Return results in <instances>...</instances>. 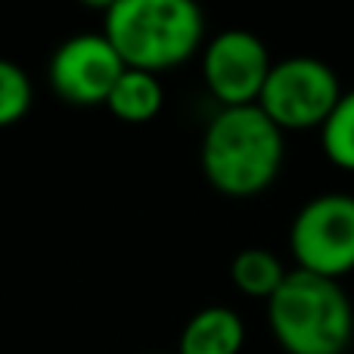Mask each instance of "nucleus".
<instances>
[{
    "mask_svg": "<svg viewBox=\"0 0 354 354\" xmlns=\"http://www.w3.org/2000/svg\"><path fill=\"white\" fill-rule=\"evenodd\" d=\"M199 162L205 180L218 193L249 199L280 177L286 162V134L258 103L218 109L202 134Z\"/></svg>",
    "mask_w": 354,
    "mask_h": 354,
    "instance_id": "1",
    "label": "nucleus"
},
{
    "mask_svg": "<svg viewBox=\"0 0 354 354\" xmlns=\"http://www.w3.org/2000/svg\"><path fill=\"white\" fill-rule=\"evenodd\" d=\"M103 35L128 68L159 75L202 50L205 16L189 0H115L106 6Z\"/></svg>",
    "mask_w": 354,
    "mask_h": 354,
    "instance_id": "2",
    "label": "nucleus"
},
{
    "mask_svg": "<svg viewBox=\"0 0 354 354\" xmlns=\"http://www.w3.org/2000/svg\"><path fill=\"white\" fill-rule=\"evenodd\" d=\"M268 326L286 354H345L354 342V305L339 280L292 268L268 299Z\"/></svg>",
    "mask_w": 354,
    "mask_h": 354,
    "instance_id": "3",
    "label": "nucleus"
},
{
    "mask_svg": "<svg viewBox=\"0 0 354 354\" xmlns=\"http://www.w3.org/2000/svg\"><path fill=\"white\" fill-rule=\"evenodd\" d=\"M342 93L345 87L333 66L314 56H289L274 62L258 106L283 134H301L324 128Z\"/></svg>",
    "mask_w": 354,
    "mask_h": 354,
    "instance_id": "4",
    "label": "nucleus"
},
{
    "mask_svg": "<svg viewBox=\"0 0 354 354\" xmlns=\"http://www.w3.org/2000/svg\"><path fill=\"white\" fill-rule=\"evenodd\" d=\"M295 268L342 283L354 274V193L330 189L295 212L289 224Z\"/></svg>",
    "mask_w": 354,
    "mask_h": 354,
    "instance_id": "5",
    "label": "nucleus"
},
{
    "mask_svg": "<svg viewBox=\"0 0 354 354\" xmlns=\"http://www.w3.org/2000/svg\"><path fill=\"white\" fill-rule=\"evenodd\" d=\"M270 68L264 41L245 28H227L202 47V81L221 109L255 106Z\"/></svg>",
    "mask_w": 354,
    "mask_h": 354,
    "instance_id": "6",
    "label": "nucleus"
},
{
    "mask_svg": "<svg viewBox=\"0 0 354 354\" xmlns=\"http://www.w3.org/2000/svg\"><path fill=\"white\" fill-rule=\"evenodd\" d=\"M124 62L100 31L75 35L53 50L47 78L53 93L72 106H106L115 81L124 75Z\"/></svg>",
    "mask_w": 354,
    "mask_h": 354,
    "instance_id": "7",
    "label": "nucleus"
},
{
    "mask_svg": "<svg viewBox=\"0 0 354 354\" xmlns=\"http://www.w3.org/2000/svg\"><path fill=\"white\" fill-rule=\"evenodd\" d=\"M245 345V324L233 308L208 305L183 324L177 354H239Z\"/></svg>",
    "mask_w": 354,
    "mask_h": 354,
    "instance_id": "8",
    "label": "nucleus"
},
{
    "mask_svg": "<svg viewBox=\"0 0 354 354\" xmlns=\"http://www.w3.org/2000/svg\"><path fill=\"white\" fill-rule=\"evenodd\" d=\"M165 106V87H162L159 75L140 72V68H124V75L115 81L106 109L115 118L128 124H143L153 122Z\"/></svg>",
    "mask_w": 354,
    "mask_h": 354,
    "instance_id": "9",
    "label": "nucleus"
},
{
    "mask_svg": "<svg viewBox=\"0 0 354 354\" xmlns=\"http://www.w3.org/2000/svg\"><path fill=\"white\" fill-rule=\"evenodd\" d=\"M286 264L277 252L264 249V245H249V249L236 252L230 261V280L249 299L268 301L286 280Z\"/></svg>",
    "mask_w": 354,
    "mask_h": 354,
    "instance_id": "10",
    "label": "nucleus"
},
{
    "mask_svg": "<svg viewBox=\"0 0 354 354\" xmlns=\"http://www.w3.org/2000/svg\"><path fill=\"white\" fill-rule=\"evenodd\" d=\"M320 149L342 171H354V87L342 93L339 106L320 128Z\"/></svg>",
    "mask_w": 354,
    "mask_h": 354,
    "instance_id": "11",
    "label": "nucleus"
},
{
    "mask_svg": "<svg viewBox=\"0 0 354 354\" xmlns=\"http://www.w3.org/2000/svg\"><path fill=\"white\" fill-rule=\"evenodd\" d=\"M31 100H35V87L28 72L0 56V128L22 122L31 109Z\"/></svg>",
    "mask_w": 354,
    "mask_h": 354,
    "instance_id": "12",
    "label": "nucleus"
},
{
    "mask_svg": "<svg viewBox=\"0 0 354 354\" xmlns=\"http://www.w3.org/2000/svg\"><path fill=\"white\" fill-rule=\"evenodd\" d=\"M147 354H168V351H147Z\"/></svg>",
    "mask_w": 354,
    "mask_h": 354,
    "instance_id": "13",
    "label": "nucleus"
}]
</instances>
